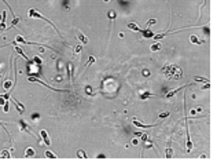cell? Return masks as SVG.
I'll return each instance as SVG.
<instances>
[{
  "label": "cell",
  "instance_id": "obj_1",
  "mask_svg": "<svg viewBox=\"0 0 217 168\" xmlns=\"http://www.w3.org/2000/svg\"><path fill=\"white\" fill-rule=\"evenodd\" d=\"M162 73H164L165 79H180L182 77V69H180L179 66H176V65H165L164 68H162Z\"/></svg>",
  "mask_w": 217,
  "mask_h": 168
},
{
  "label": "cell",
  "instance_id": "obj_2",
  "mask_svg": "<svg viewBox=\"0 0 217 168\" xmlns=\"http://www.w3.org/2000/svg\"><path fill=\"white\" fill-rule=\"evenodd\" d=\"M28 15L29 17H30V18H40V19H43V21H45V22H48V23H50V25L54 28V29H55V31L59 33V31H58V28L55 26V25H54V23L50 21V19H47V18L45 17H43V15H41L40 13H39V11L37 10H36V8H29V11H28ZM59 34H61V33H59Z\"/></svg>",
  "mask_w": 217,
  "mask_h": 168
},
{
  "label": "cell",
  "instance_id": "obj_3",
  "mask_svg": "<svg viewBox=\"0 0 217 168\" xmlns=\"http://www.w3.org/2000/svg\"><path fill=\"white\" fill-rule=\"evenodd\" d=\"M28 80H29V81H32V83H39V84H41V86H44V87H47V88H50V90H52V91H55V92H63V91H66V90H56V88H54V87H51V86H48L47 83L41 81L40 79H37V77H29Z\"/></svg>",
  "mask_w": 217,
  "mask_h": 168
},
{
  "label": "cell",
  "instance_id": "obj_4",
  "mask_svg": "<svg viewBox=\"0 0 217 168\" xmlns=\"http://www.w3.org/2000/svg\"><path fill=\"white\" fill-rule=\"evenodd\" d=\"M18 124H19V130L21 131H25L26 134H29V135H32V136H34V134L32 132V130L29 128V125H28V123H25V120H19V121H18Z\"/></svg>",
  "mask_w": 217,
  "mask_h": 168
},
{
  "label": "cell",
  "instance_id": "obj_5",
  "mask_svg": "<svg viewBox=\"0 0 217 168\" xmlns=\"http://www.w3.org/2000/svg\"><path fill=\"white\" fill-rule=\"evenodd\" d=\"M11 101H13V103L15 105V107H17V110H18V113L19 115H23L25 113V105H22L19 101H18L17 98H11Z\"/></svg>",
  "mask_w": 217,
  "mask_h": 168
},
{
  "label": "cell",
  "instance_id": "obj_6",
  "mask_svg": "<svg viewBox=\"0 0 217 168\" xmlns=\"http://www.w3.org/2000/svg\"><path fill=\"white\" fill-rule=\"evenodd\" d=\"M187 87H188V84H185V86H182V87H179V88H174V90H172V91H169V92H168V94L165 95V98H166V99H170V98H173V97H174V95H176L177 92H180V91H182V90H184V88H187Z\"/></svg>",
  "mask_w": 217,
  "mask_h": 168
},
{
  "label": "cell",
  "instance_id": "obj_7",
  "mask_svg": "<svg viewBox=\"0 0 217 168\" xmlns=\"http://www.w3.org/2000/svg\"><path fill=\"white\" fill-rule=\"evenodd\" d=\"M40 136H41V139H43V142L45 143L47 146H50V145H51L50 136H48V132H47L45 130H41V131H40Z\"/></svg>",
  "mask_w": 217,
  "mask_h": 168
},
{
  "label": "cell",
  "instance_id": "obj_8",
  "mask_svg": "<svg viewBox=\"0 0 217 168\" xmlns=\"http://www.w3.org/2000/svg\"><path fill=\"white\" fill-rule=\"evenodd\" d=\"M185 152L187 153H190L191 150H192V147H194V146H192V142H191V138H190V131L188 130H187V142H185Z\"/></svg>",
  "mask_w": 217,
  "mask_h": 168
},
{
  "label": "cell",
  "instance_id": "obj_9",
  "mask_svg": "<svg viewBox=\"0 0 217 168\" xmlns=\"http://www.w3.org/2000/svg\"><path fill=\"white\" fill-rule=\"evenodd\" d=\"M190 41H191V43H194V44H203L205 43V40L199 39V36H197V34H191L190 36Z\"/></svg>",
  "mask_w": 217,
  "mask_h": 168
},
{
  "label": "cell",
  "instance_id": "obj_10",
  "mask_svg": "<svg viewBox=\"0 0 217 168\" xmlns=\"http://www.w3.org/2000/svg\"><path fill=\"white\" fill-rule=\"evenodd\" d=\"M133 124L136 125V127H139V128H151V127H154V125H155V124H143L137 118H133Z\"/></svg>",
  "mask_w": 217,
  "mask_h": 168
},
{
  "label": "cell",
  "instance_id": "obj_11",
  "mask_svg": "<svg viewBox=\"0 0 217 168\" xmlns=\"http://www.w3.org/2000/svg\"><path fill=\"white\" fill-rule=\"evenodd\" d=\"M77 39H78V40H80V41H81V43H82V44H88V41H89V39H88V37H87V36H85V34H84V33H82L81 31H80V32H78V33H77Z\"/></svg>",
  "mask_w": 217,
  "mask_h": 168
},
{
  "label": "cell",
  "instance_id": "obj_12",
  "mask_svg": "<svg viewBox=\"0 0 217 168\" xmlns=\"http://www.w3.org/2000/svg\"><path fill=\"white\" fill-rule=\"evenodd\" d=\"M34 156H36V150H34L32 146H29L26 150H25V157L26 159H30V157H34Z\"/></svg>",
  "mask_w": 217,
  "mask_h": 168
},
{
  "label": "cell",
  "instance_id": "obj_13",
  "mask_svg": "<svg viewBox=\"0 0 217 168\" xmlns=\"http://www.w3.org/2000/svg\"><path fill=\"white\" fill-rule=\"evenodd\" d=\"M128 29H129V31H133V32H142V31H143V29L137 26L135 22H131V23H128Z\"/></svg>",
  "mask_w": 217,
  "mask_h": 168
},
{
  "label": "cell",
  "instance_id": "obj_14",
  "mask_svg": "<svg viewBox=\"0 0 217 168\" xmlns=\"http://www.w3.org/2000/svg\"><path fill=\"white\" fill-rule=\"evenodd\" d=\"M11 87H13V80L6 79V80L3 81V88H4V91H8Z\"/></svg>",
  "mask_w": 217,
  "mask_h": 168
},
{
  "label": "cell",
  "instance_id": "obj_15",
  "mask_svg": "<svg viewBox=\"0 0 217 168\" xmlns=\"http://www.w3.org/2000/svg\"><path fill=\"white\" fill-rule=\"evenodd\" d=\"M107 18L110 21H114L117 18V11H114V10H110V11H107Z\"/></svg>",
  "mask_w": 217,
  "mask_h": 168
},
{
  "label": "cell",
  "instance_id": "obj_16",
  "mask_svg": "<svg viewBox=\"0 0 217 168\" xmlns=\"http://www.w3.org/2000/svg\"><path fill=\"white\" fill-rule=\"evenodd\" d=\"M154 94H151V92H148V91H142L140 94H139V98L140 99H147V98H150V97H153Z\"/></svg>",
  "mask_w": 217,
  "mask_h": 168
},
{
  "label": "cell",
  "instance_id": "obj_17",
  "mask_svg": "<svg viewBox=\"0 0 217 168\" xmlns=\"http://www.w3.org/2000/svg\"><path fill=\"white\" fill-rule=\"evenodd\" d=\"M165 157L166 159H172L173 157V149L170 147V145L166 147V150H165Z\"/></svg>",
  "mask_w": 217,
  "mask_h": 168
},
{
  "label": "cell",
  "instance_id": "obj_18",
  "mask_svg": "<svg viewBox=\"0 0 217 168\" xmlns=\"http://www.w3.org/2000/svg\"><path fill=\"white\" fill-rule=\"evenodd\" d=\"M15 51H17L18 54H19V55H21L22 58H25V59H28V55H26V54H25V51H23V50L21 48V47H18V46H17V47H15Z\"/></svg>",
  "mask_w": 217,
  "mask_h": 168
},
{
  "label": "cell",
  "instance_id": "obj_19",
  "mask_svg": "<svg viewBox=\"0 0 217 168\" xmlns=\"http://www.w3.org/2000/svg\"><path fill=\"white\" fill-rule=\"evenodd\" d=\"M194 80L199 81V83H210L209 79H206V77H199V76H194Z\"/></svg>",
  "mask_w": 217,
  "mask_h": 168
},
{
  "label": "cell",
  "instance_id": "obj_20",
  "mask_svg": "<svg viewBox=\"0 0 217 168\" xmlns=\"http://www.w3.org/2000/svg\"><path fill=\"white\" fill-rule=\"evenodd\" d=\"M44 156H45L47 159H58L56 154H54L51 150H45V152H44Z\"/></svg>",
  "mask_w": 217,
  "mask_h": 168
},
{
  "label": "cell",
  "instance_id": "obj_21",
  "mask_svg": "<svg viewBox=\"0 0 217 168\" xmlns=\"http://www.w3.org/2000/svg\"><path fill=\"white\" fill-rule=\"evenodd\" d=\"M150 50H151L153 52H155V51H159V50H161V44H159V43H154L151 47H150Z\"/></svg>",
  "mask_w": 217,
  "mask_h": 168
},
{
  "label": "cell",
  "instance_id": "obj_22",
  "mask_svg": "<svg viewBox=\"0 0 217 168\" xmlns=\"http://www.w3.org/2000/svg\"><path fill=\"white\" fill-rule=\"evenodd\" d=\"M95 61H96V58H95L94 55L89 57V61H88V62H87V65H85V69H88V66H91L92 63H95Z\"/></svg>",
  "mask_w": 217,
  "mask_h": 168
},
{
  "label": "cell",
  "instance_id": "obj_23",
  "mask_svg": "<svg viewBox=\"0 0 217 168\" xmlns=\"http://www.w3.org/2000/svg\"><path fill=\"white\" fill-rule=\"evenodd\" d=\"M10 152L8 150H3L2 153H0V157H2V159H10Z\"/></svg>",
  "mask_w": 217,
  "mask_h": 168
},
{
  "label": "cell",
  "instance_id": "obj_24",
  "mask_svg": "<svg viewBox=\"0 0 217 168\" xmlns=\"http://www.w3.org/2000/svg\"><path fill=\"white\" fill-rule=\"evenodd\" d=\"M18 23H19V18H18V17H15L14 19H13V22H11V25H10L8 28H15V26L18 25Z\"/></svg>",
  "mask_w": 217,
  "mask_h": 168
},
{
  "label": "cell",
  "instance_id": "obj_25",
  "mask_svg": "<svg viewBox=\"0 0 217 168\" xmlns=\"http://www.w3.org/2000/svg\"><path fill=\"white\" fill-rule=\"evenodd\" d=\"M201 112H202L201 107H197V109H191V110H190V116H195L197 113H201Z\"/></svg>",
  "mask_w": 217,
  "mask_h": 168
},
{
  "label": "cell",
  "instance_id": "obj_26",
  "mask_svg": "<svg viewBox=\"0 0 217 168\" xmlns=\"http://www.w3.org/2000/svg\"><path fill=\"white\" fill-rule=\"evenodd\" d=\"M77 157L78 159H87V154H85V152H84V150H78L77 152Z\"/></svg>",
  "mask_w": 217,
  "mask_h": 168
},
{
  "label": "cell",
  "instance_id": "obj_27",
  "mask_svg": "<svg viewBox=\"0 0 217 168\" xmlns=\"http://www.w3.org/2000/svg\"><path fill=\"white\" fill-rule=\"evenodd\" d=\"M154 23H157V19H154V18H151V19H148L147 23H146V28H150L151 25H154Z\"/></svg>",
  "mask_w": 217,
  "mask_h": 168
},
{
  "label": "cell",
  "instance_id": "obj_28",
  "mask_svg": "<svg viewBox=\"0 0 217 168\" xmlns=\"http://www.w3.org/2000/svg\"><path fill=\"white\" fill-rule=\"evenodd\" d=\"M168 116H169V112H162L158 115V118H166Z\"/></svg>",
  "mask_w": 217,
  "mask_h": 168
},
{
  "label": "cell",
  "instance_id": "obj_29",
  "mask_svg": "<svg viewBox=\"0 0 217 168\" xmlns=\"http://www.w3.org/2000/svg\"><path fill=\"white\" fill-rule=\"evenodd\" d=\"M6 101H7V98H6L4 95H0V106H3L6 103Z\"/></svg>",
  "mask_w": 217,
  "mask_h": 168
},
{
  "label": "cell",
  "instance_id": "obj_30",
  "mask_svg": "<svg viewBox=\"0 0 217 168\" xmlns=\"http://www.w3.org/2000/svg\"><path fill=\"white\" fill-rule=\"evenodd\" d=\"M2 107H3V110H4L6 113H7V112H8V109H10V105H8V102L6 101V103H4V105H3Z\"/></svg>",
  "mask_w": 217,
  "mask_h": 168
},
{
  "label": "cell",
  "instance_id": "obj_31",
  "mask_svg": "<svg viewBox=\"0 0 217 168\" xmlns=\"http://www.w3.org/2000/svg\"><path fill=\"white\" fill-rule=\"evenodd\" d=\"M140 136H142V141H143V142L148 141V135H147V134H140Z\"/></svg>",
  "mask_w": 217,
  "mask_h": 168
},
{
  "label": "cell",
  "instance_id": "obj_32",
  "mask_svg": "<svg viewBox=\"0 0 217 168\" xmlns=\"http://www.w3.org/2000/svg\"><path fill=\"white\" fill-rule=\"evenodd\" d=\"M81 50H82V46H81V44H78V46L76 47V50H74V51H76L77 54H80V52H81Z\"/></svg>",
  "mask_w": 217,
  "mask_h": 168
},
{
  "label": "cell",
  "instance_id": "obj_33",
  "mask_svg": "<svg viewBox=\"0 0 217 168\" xmlns=\"http://www.w3.org/2000/svg\"><path fill=\"white\" fill-rule=\"evenodd\" d=\"M142 75H143V76H146V77H147V76H150V70H147V69H144V70L142 72Z\"/></svg>",
  "mask_w": 217,
  "mask_h": 168
},
{
  "label": "cell",
  "instance_id": "obj_34",
  "mask_svg": "<svg viewBox=\"0 0 217 168\" xmlns=\"http://www.w3.org/2000/svg\"><path fill=\"white\" fill-rule=\"evenodd\" d=\"M105 157H106L105 154H99V156H98V159H105Z\"/></svg>",
  "mask_w": 217,
  "mask_h": 168
},
{
  "label": "cell",
  "instance_id": "obj_35",
  "mask_svg": "<svg viewBox=\"0 0 217 168\" xmlns=\"http://www.w3.org/2000/svg\"><path fill=\"white\" fill-rule=\"evenodd\" d=\"M103 2H105V3H109V2H111V0H103Z\"/></svg>",
  "mask_w": 217,
  "mask_h": 168
},
{
  "label": "cell",
  "instance_id": "obj_36",
  "mask_svg": "<svg viewBox=\"0 0 217 168\" xmlns=\"http://www.w3.org/2000/svg\"><path fill=\"white\" fill-rule=\"evenodd\" d=\"M0 70H2V63H0Z\"/></svg>",
  "mask_w": 217,
  "mask_h": 168
},
{
  "label": "cell",
  "instance_id": "obj_37",
  "mask_svg": "<svg viewBox=\"0 0 217 168\" xmlns=\"http://www.w3.org/2000/svg\"><path fill=\"white\" fill-rule=\"evenodd\" d=\"M0 79H2V75H0Z\"/></svg>",
  "mask_w": 217,
  "mask_h": 168
}]
</instances>
